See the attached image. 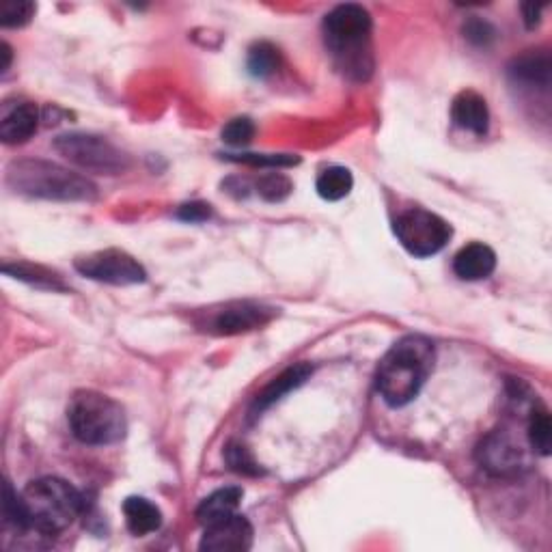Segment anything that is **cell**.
Listing matches in <instances>:
<instances>
[{
	"mask_svg": "<svg viewBox=\"0 0 552 552\" xmlns=\"http://www.w3.org/2000/svg\"><path fill=\"white\" fill-rule=\"evenodd\" d=\"M74 266L87 279L108 285H138L147 281L145 268L119 248H106V251L78 257Z\"/></svg>",
	"mask_w": 552,
	"mask_h": 552,
	"instance_id": "ba28073f",
	"label": "cell"
},
{
	"mask_svg": "<svg viewBox=\"0 0 552 552\" xmlns=\"http://www.w3.org/2000/svg\"><path fill=\"white\" fill-rule=\"evenodd\" d=\"M281 65V52L276 50L268 41H259L251 50H248L246 67L251 76L255 78H268L272 76Z\"/></svg>",
	"mask_w": 552,
	"mask_h": 552,
	"instance_id": "44dd1931",
	"label": "cell"
},
{
	"mask_svg": "<svg viewBox=\"0 0 552 552\" xmlns=\"http://www.w3.org/2000/svg\"><path fill=\"white\" fill-rule=\"evenodd\" d=\"M26 524L41 535H59L85 512V499L72 483L59 477L31 481L20 494Z\"/></svg>",
	"mask_w": 552,
	"mask_h": 552,
	"instance_id": "277c9868",
	"label": "cell"
},
{
	"mask_svg": "<svg viewBox=\"0 0 552 552\" xmlns=\"http://www.w3.org/2000/svg\"><path fill=\"white\" fill-rule=\"evenodd\" d=\"M39 128V108L33 102L5 106L0 119V138L7 145L26 143Z\"/></svg>",
	"mask_w": 552,
	"mask_h": 552,
	"instance_id": "7c38bea8",
	"label": "cell"
},
{
	"mask_svg": "<svg viewBox=\"0 0 552 552\" xmlns=\"http://www.w3.org/2000/svg\"><path fill=\"white\" fill-rule=\"evenodd\" d=\"M54 149L69 162H74L76 167L93 173L119 175L130 167V158L104 136L87 132L61 134L54 138Z\"/></svg>",
	"mask_w": 552,
	"mask_h": 552,
	"instance_id": "8992f818",
	"label": "cell"
},
{
	"mask_svg": "<svg viewBox=\"0 0 552 552\" xmlns=\"http://www.w3.org/2000/svg\"><path fill=\"white\" fill-rule=\"evenodd\" d=\"M315 188L324 201H341L352 192L354 177L345 167H328L317 177Z\"/></svg>",
	"mask_w": 552,
	"mask_h": 552,
	"instance_id": "d6986e66",
	"label": "cell"
},
{
	"mask_svg": "<svg viewBox=\"0 0 552 552\" xmlns=\"http://www.w3.org/2000/svg\"><path fill=\"white\" fill-rule=\"evenodd\" d=\"M477 460L496 477L514 475L522 466V451L505 432H494L483 438L477 449Z\"/></svg>",
	"mask_w": 552,
	"mask_h": 552,
	"instance_id": "30bf717a",
	"label": "cell"
},
{
	"mask_svg": "<svg viewBox=\"0 0 552 552\" xmlns=\"http://www.w3.org/2000/svg\"><path fill=\"white\" fill-rule=\"evenodd\" d=\"M210 216H212V207L203 201L186 203L177 210V218L186 220V223H203V220H207Z\"/></svg>",
	"mask_w": 552,
	"mask_h": 552,
	"instance_id": "f1b7e54d",
	"label": "cell"
},
{
	"mask_svg": "<svg viewBox=\"0 0 552 552\" xmlns=\"http://www.w3.org/2000/svg\"><path fill=\"white\" fill-rule=\"evenodd\" d=\"M3 57H5V61H3V65H0V69H3V74H5L7 69H9V65H11V48H9V44H3Z\"/></svg>",
	"mask_w": 552,
	"mask_h": 552,
	"instance_id": "4dcf8cb0",
	"label": "cell"
},
{
	"mask_svg": "<svg viewBox=\"0 0 552 552\" xmlns=\"http://www.w3.org/2000/svg\"><path fill=\"white\" fill-rule=\"evenodd\" d=\"M242 496H244L242 488H236V486L216 490L214 494L207 496V499H203L201 505L197 507V520L203 524V527H207V524L238 514Z\"/></svg>",
	"mask_w": 552,
	"mask_h": 552,
	"instance_id": "ac0fdd59",
	"label": "cell"
},
{
	"mask_svg": "<svg viewBox=\"0 0 552 552\" xmlns=\"http://www.w3.org/2000/svg\"><path fill=\"white\" fill-rule=\"evenodd\" d=\"M3 272L7 276H13V279H20L24 283H31L35 287H44L52 289V292H65L67 285L59 274L50 272L44 266H33V264H5Z\"/></svg>",
	"mask_w": 552,
	"mask_h": 552,
	"instance_id": "ffe728a7",
	"label": "cell"
},
{
	"mask_svg": "<svg viewBox=\"0 0 552 552\" xmlns=\"http://www.w3.org/2000/svg\"><path fill=\"white\" fill-rule=\"evenodd\" d=\"M274 315L276 309L261 305V302H229L225 307L214 309L205 326L214 335H240L266 326Z\"/></svg>",
	"mask_w": 552,
	"mask_h": 552,
	"instance_id": "9c48e42d",
	"label": "cell"
},
{
	"mask_svg": "<svg viewBox=\"0 0 552 552\" xmlns=\"http://www.w3.org/2000/svg\"><path fill=\"white\" fill-rule=\"evenodd\" d=\"M7 186L18 195L46 201H93L98 186L91 179L46 160H18L7 169Z\"/></svg>",
	"mask_w": 552,
	"mask_h": 552,
	"instance_id": "3957f363",
	"label": "cell"
},
{
	"mask_svg": "<svg viewBox=\"0 0 552 552\" xmlns=\"http://www.w3.org/2000/svg\"><path fill=\"white\" fill-rule=\"evenodd\" d=\"M395 236L414 257H432L449 244L453 229L445 218L434 212L412 207L395 218Z\"/></svg>",
	"mask_w": 552,
	"mask_h": 552,
	"instance_id": "52a82bcc",
	"label": "cell"
},
{
	"mask_svg": "<svg viewBox=\"0 0 552 552\" xmlns=\"http://www.w3.org/2000/svg\"><path fill=\"white\" fill-rule=\"evenodd\" d=\"M251 546L253 527L240 514L207 524L201 540V550H248Z\"/></svg>",
	"mask_w": 552,
	"mask_h": 552,
	"instance_id": "8fae6325",
	"label": "cell"
},
{
	"mask_svg": "<svg viewBox=\"0 0 552 552\" xmlns=\"http://www.w3.org/2000/svg\"><path fill=\"white\" fill-rule=\"evenodd\" d=\"M371 16L361 5H339L324 18V41L339 69L356 80H367L371 57Z\"/></svg>",
	"mask_w": 552,
	"mask_h": 552,
	"instance_id": "7a4b0ae2",
	"label": "cell"
},
{
	"mask_svg": "<svg viewBox=\"0 0 552 552\" xmlns=\"http://www.w3.org/2000/svg\"><path fill=\"white\" fill-rule=\"evenodd\" d=\"M451 119L458 128L483 136L490 128V110L477 91H462L451 104Z\"/></svg>",
	"mask_w": 552,
	"mask_h": 552,
	"instance_id": "4fadbf2b",
	"label": "cell"
},
{
	"mask_svg": "<svg viewBox=\"0 0 552 552\" xmlns=\"http://www.w3.org/2000/svg\"><path fill=\"white\" fill-rule=\"evenodd\" d=\"M436 363L434 343L421 335L399 339L378 365L376 386L391 408L408 406L417 399Z\"/></svg>",
	"mask_w": 552,
	"mask_h": 552,
	"instance_id": "6da1fadb",
	"label": "cell"
},
{
	"mask_svg": "<svg viewBox=\"0 0 552 552\" xmlns=\"http://www.w3.org/2000/svg\"><path fill=\"white\" fill-rule=\"evenodd\" d=\"M255 188H257L261 199H266L270 203H279L292 195L294 184L289 182V177H285L283 173H266L259 177Z\"/></svg>",
	"mask_w": 552,
	"mask_h": 552,
	"instance_id": "603a6c76",
	"label": "cell"
},
{
	"mask_svg": "<svg viewBox=\"0 0 552 552\" xmlns=\"http://www.w3.org/2000/svg\"><path fill=\"white\" fill-rule=\"evenodd\" d=\"M225 458L227 464L231 466V471H236L240 475H259L261 468L255 462L253 453L248 451L242 443H229L225 449Z\"/></svg>",
	"mask_w": 552,
	"mask_h": 552,
	"instance_id": "484cf974",
	"label": "cell"
},
{
	"mask_svg": "<svg viewBox=\"0 0 552 552\" xmlns=\"http://www.w3.org/2000/svg\"><path fill=\"white\" fill-rule=\"evenodd\" d=\"M123 516H126L128 529L138 537L156 533L162 527V512L143 496H130L123 501Z\"/></svg>",
	"mask_w": 552,
	"mask_h": 552,
	"instance_id": "e0dca14e",
	"label": "cell"
},
{
	"mask_svg": "<svg viewBox=\"0 0 552 552\" xmlns=\"http://www.w3.org/2000/svg\"><path fill=\"white\" fill-rule=\"evenodd\" d=\"M522 13H524V22H527L529 29H535L537 24H540V16H542V5L535 3H527L522 5Z\"/></svg>",
	"mask_w": 552,
	"mask_h": 552,
	"instance_id": "f546056e",
	"label": "cell"
},
{
	"mask_svg": "<svg viewBox=\"0 0 552 552\" xmlns=\"http://www.w3.org/2000/svg\"><path fill=\"white\" fill-rule=\"evenodd\" d=\"M550 72H552V61L548 52H527L522 57L514 59L509 65V76H512L520 85L527 87H540L548 91L550 87Z\"/></svg>",
	"mask_w": 552,
	"mask_h": 552,
	"instance_id": "9a60e30c",
	"label": "cell"
},
{
	"mask_svg": "<svg viewBox=\"0 0 552 552\" xmlns=\"http://www.w3.org/2000/svg\"><path fill=\"white\" fill-rule=\"evenodd\" d=\"M223 158L229 162L251 164V167H294L300 162L298 156L289 154H225Z\"/></svg>",
	"mask_w": 552,
	"mask_h": 552,
	"instance_id": "d4e9b609",
	"label": "cell"
},
{
	"mask_svg": "<svg viewBox=\"0 0 552 552\" xmlns=\"http://www.w3.org/2000/svg\"><path fill=\"white\" fill-rule=\"evenodd\" d=\"M311 374H313V367L307 363H300V365H294L287 371H283L279 378H274V382L268 384L266 389L257 395L255 406H253L255 417L259 412H264L266 408L279 402V399H283L289 391H294L300 384H305L311 378Z\"/></svg>",
	"mask_w": 552,
	"mask_h": 552,
	"instance_id": "2e32d148",
	"label": "cell"
},
{
	"mask_svg": "<svg viewBox=\"0 0 552 552\" xmlns=\"http://www.w3.org/2000/svg\"><path fill=\"white\" fill-rule=\"evenodd\" d=\"M496 268V253L488 244L473 242L464 246L462 251L453 259V272L460 276L462 281H483Z\"/></svg>",
	"mask_w": 552,
	"mask_h": 552,
	"instance_id": "5bb4252c",
	"label": "cell"
},
{
	"mask_svg": "<svg viewBox=\"0 0 552 552\" xmlns=\"http://www.w3.org/2000/svg\"><path fill=\"white\" fill-rule=\"evenodd\" d=\"M255 123L248 117H236L231 119L223 128V141L231 147H244L253 141L255 136Z\"/></svg>",
	"mask_w": 552,
	"mask_h": 552,
	"instance_id": "4316f807",
	"label": "cell"
},
{
	"mask_svg": "<svg viewBox=\"0 0 552 552\" xmlns=\"http://www.w3.org/2000/svg\"><path fill=\"white\" fill-rule=\"evenodd\" d=\"M464 37L468 41H473L475 46H488L490 41L496 37V33H494V29L488 22L473 18V20H468L464 24Z\"/></svg>",
	"mask_w": 552,
	"mask_h": 552,
	"instance_id": "83f0119b",
	"label": "cell"
},
{
	"mask_svg": "<svg viewBox=\"0 0 552 552\" xmlns=\"http://www.w3.org/2000/svg\"><path fill=\"white\" fill-rule=\"evenodd\" d=\"M67 421L80 443L93 447L115 445L128 432L126 412L98 391H78L69 402Z\"/></svg>",
	"mask_w": 552,
	"mask_h": 552,
	"instance_id": "5b68a950",
	"label": "cell"
},
{
	"mask_svg": "<svg viewBox=\"0 0 552 552\" xmlns=\"http://www.w3.org/2000/svg\"><path fill=\"white\" fill-rule=\"evenodd\" d=\"M37 7L33 3H26V0H7L0 9V24L5 29H20V26H26L33 16H35Z\"/></svg>",
	"mask_w": 552,
	"mask_h": 552,
	"instance_id": "cb8c5ba5",
	"label": "cell"
},
{
	"mask_svg": "<svg viewBox=\"0 0 552 552\" xmlns=\"http://www.w3.org/2000/svg\"><path fill=\"white\" fill-rule=\"evenodd\" d=\"M529 440L533 449L540 455H550L552 447V425H550V414L544 408H533L531 419H529Z\"/></svg>",
	"mask_w": 552,
	"mask_h": 552,
	"instance_id": "7402d4cb",
	"label": "cell"
}]
</instances>
